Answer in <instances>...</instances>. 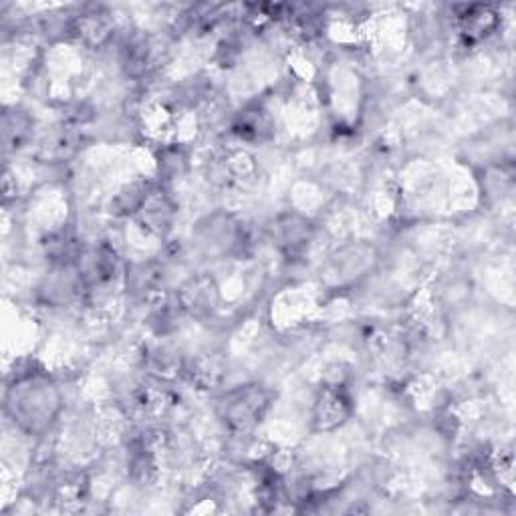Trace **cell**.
<instances>
[{
  "instance_id": "cell-1",
  "label": "cell",
  "mask_w": 516,
  "mask_h": 516,
  "mask_svg": "<svg viewBox=\"0 0 516 516\" xmlns=\"http://www.w3.org/2000/svg\"><path fill=\"white\" fill-rule=\"evenodd\" d=\"M349 416V398L341 383H331L323 387V392L315 404V422L321 430H333L345 422Z\"/></svg>"
}]
</instances>
